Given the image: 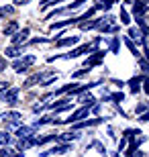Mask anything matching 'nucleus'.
Here are the masks:
<instances>
[{
  "instance_id": "obj_1",
  "label": "nucleus",
  "mask_w": 149,
  "mask_h": 157,
  "mask_svg": "<svg viewBox=\"0 0 149 157\" xmlns=\"http://www.w3.org/2000/svg\"><path fill=\"white\" fill-rule=\"evenodd\" d=\"M0 118L4 121V124H6V131H12V128H18V127H21L23 114H21V112H17V110H8L6 114H2Z\"/></svg>"
},
{
  "instance_id": "obj_2",
  "label": "nucleus",
  "mask_w": 149,
  "mask_h": 157,
  "mask_svg": "<svg viewBox=\"0 0 149 157\" xmlns=\"http://www.w3.org/2000/svg\"><path fill=\"white\" fill-rule=\"evenodd\" d=\"M37 61L35 55H25V57H17L14 59V63H12V70L17 71V74H25V71L29 70L31 65Z\"/></svg>"
},
{
  "instance_id": "obj_3",
  "label": "nucleus",
  "mask_w": 149,
  "mask_h": 157,
  "mask_svg": "<svg viewBox=\"0 0 149 157\" xmlns=\"http://www.w3.org/2000/svg\"><path fill=\"white\" fill-rule=\"evenodd\" d=\"M18 94H21V88H17V86H10L8 90H6L0 98H2V102H6L8 106H14L18 102Z\"/></svg>"
},
{
  "instance_id": "obj_4",
  "label": "nucleus",
  "mask_w": 149,
  "mask_h": 157,
  "mask_svg": "<svg viewBox=\"0 0 149 157\" xmlns=\"http://www.w3.org/2000/svg\"><path fill=\"white\" fill-rule=\"evenodd\" d=\"M72 151V145L68 143H63V145H53L51 149H47V151H39L41 157H47V155H63V153Z\"/></svg>"
},
{
  "instance_id": "obj_5",
  "label": "nucleus",
  "mask_w": 149,
  "mask_h": 157,
  "mask_svg": "<svg viewBox=\"0 0 149 157\" xmlns=\"http://www.w3.org/2000/svg\"><path fill=\"white\" fill-rule=\"evenodd\" d=\"M88 112H90V106H82V108H78V110L72 112V117H69V118H63V122H78V121H82L84 117H88Z\"/></svg>"
},
{
  "instance_id": "obj_6",
  "label": "nucleus",
  "mask_w": 149,
  "mask_h": 157,
  "mask_svg": "<svg viewBox=\"0 0 149 157\" xmlns=\"http://www.w3.org/2000/svg\"><path fill=\"white\" fill-rule=\"evenodd\" d=\"M23 155H25L23 149H18V147H8V145H4L2 151H0V157H23Z\"/></svg>"
},
{
  "instance_id": "obj_7",
  "label": "nucleus",
  "mask_w": 149,
  "mask_h": 157,
  "mask_svg": "<svg viewBox=\"0 0 149 157\" xmlns=\"http://www.w3.org/2000/svg\"><path fill=\"white\" fill-rule=\"evenodd\" d=\"M92 53H94V55H92V57H88V59H86V63H84L86 67H94V65H98L100 61H102V57H104V53H106V51H100V49H94Z\"/></svg>"
},
{
  "instance_id": "obj_8",
  "label": "nucleus",
  "mask_w": 149,
  "mask_h": 157,
  "mask_svg": "<svg viewBox=\"0 0 149 157\" xmlns=\"http://www.w3.org/2000/svg\"><path fill=\"white\" fill-rule=\"evenodd\" d=\"M29 33H31L29 27H25L23 31H17V33L10 37V39H12V45H21V43H25V41H27V37H29Z\"/></svg>"
},
{
  "instance_id": "obj_9",
  "label": "nucleus",
  "mask_w": 149,
  "mask_h": 157,
  "mask_svg": "<svg viewBox=\"0 0 149 157\" xmlns=\"http://www.w3.org/2000/svg\"><path fill=\"white\" fill-rule=\"evenodd\" d=\"M78 102H80L82 106H94V102H96V98L92 96L90 92H80V96H78Z\"/></svg>"
},
{
  "instance_id": "obj_10",
  "label": "nucleus",
  "mask_w": 149,
  "mask_h": 157,
  "mask_svg": "<svg viewBox=\"0 0 149 157\" xmlns=\"http://www.w3.org/2000/svg\"><path fill=\"white\" fill-rule=\"evenodd\" d=\"M129 39L137 41V43H145V33L141 29H137V27H131L129 29Z\"/></svg>"
},
{
  "instance_id": "obj_11",
  "label": "nucleus",
  "mask_w": 149,
  "mask_h": 157,
  "mask_svg": "<svg viewBox=\"0 0 149 157\" xmlns=\"http://www.w3.org/2000/svg\"><path fill=\"white\" fill-rule=\"evenodd\" d=\"M35 145H37L35 137H23V139H18V149H23V151H27V149H31Z\"/></svg>"
},
{
  "instance_id": "obj_12",
  "label": "nucleus",
  "mask_w": 149,
  "mask_h": 157,
  "mask_svg": "<svg viewBox=\"0 0 149 157\" xmlns=\"http://www.w3.org/2000/svg\"><path fill=\"white\" fill-rule=\"evenodd\" d=\"M82 135L78 133V131H68V133H61V135H57V139L59 141H63V143H68V141H76V139H80Z\"/></svg>"
},
{
  "instance_id": "obj_13",
  "label": "nucleus",
  "mask_w": 149,
  "mask_h": 157,
  "mask_svg": "<svg viewBox=\"0 0 149 157\" xmlns=\"http://www.w3.org/2000/svg\"><path fill=\"white\" fill-rule=\"evenodd\" d=\"M17 137L18 139H23V137H35V127H25V124H21V127L17 128Z\"/></svg>"
},
{
  "instance_id": "obj_14",
  "label": "nucleus",
  "mask_w": 149,
  "mask_h": 157,
  "mask_svg": "<svg viewBox=\"0 0 149 157\" xmlns=\"http://www.w3.org/2000/svg\"><path fill=\"white\" fill-rule=\"evenodd\" d=\"M43 71H39V74H33V76L29 78V80H25V84H23V88H33L35 84H41V80H43Z\"/></svg>"
},
{
  "instance_id": "obj_15",
  "label": "nucleus",
  "mask_w": 149,
  "mask_h": 157,
  "mask_svg": "<svg viewBox=\"0 0 149 157\" xmlns=\"http://www.w3.org/2000/svg\"><path fill=\"white\" fill-rule=\"evenodd\" d=\"M23 53V45H10V47H6V51L4 55L6 57H12V59H17L18 55Z\"/></svg>"
},
{
  "instance_id": "obj_16",
  "label": "nucleus",
  "mask_w": 149,
  "mask_h": 157,
  "mask_svg": "<svg viewBox=\"0 0 149 157\" xmlns=\"http://www.w3.org/2000/svg\"><path fill=\"white\" fill-rule=\"evenodd\" d=\"M17 31H18V23H17V21H8V23L4 25V29H2V33H4L6 37H12L14 33H17Z\"/></svg>"
},
{
  "instance_id": "obj_17",
  "label": "nucleus",
  "mask_w": 149,
  "mask_h": 157,
  "mask_svg": "<svg viewBox=\"0 0 149 157\" xmlns=\"http://www.w3.org/2000/svg\"><path fill=\"white\" fill-rule=\"evenodd\" d=\"M141 82H143V78H141V76H135V78L129 80V88H131L133 94H137L139 90H141Z\"/></svg>"
},
{
  "instance_id": "obj_18",
  "label": "nucleus",
  "mask_w": 149,
  "mask_h": 157,
  "mask_svg": "<svg viewBox=\"0 0 149 157\" xmlns=\"http://www.w3.org/2000/svg\"><path fill=\"white\" fill-rule=\"evenodd\" d=\"M78 41H80V37L72 35V37H65V39H59L55 45H57V47H69V45H76Z\"/></svg>"
},
{
  "instance_id": "obj_19",
  "label": "nucleus",
  "mask_w": 149,
  "mask_h": 157,
  "mask_svg": "<svg viewBox=\"0 0 149 157\" xmlns=\"http://www.w3.org/2000/svg\"><path fill=\"white\" fill-rule=\"evenodd\" d=\"M98 25H100V18H94V21H90V23H80V29H82V31L98 29Z\"/></svg>"
},
{
  "instance_id": "obj_20",
  "label": "nucleus",
  "mask_w": 149,
  "mask_h": 157,
  "mask_svg": "<svg viewBox=\"0 0 149 157\" xmlns=\"http://www.w3.org/2000/svg\"><path fill=\"white\" fill-rule=\"evenodd\" d=\"M145 10H147V8H145V2L137 0V4L133 6V12H135V17H143V14H145Z\"/></svg>"
},
{
  "instance_id": "obj_21",
  "label": "nucleus",
  "mask_w": 149,
  "mask_h": 157,
  "mask_svg": "<svg viewBox=\"0 0 149 157\" xmlns=\"http://www.w3.org/2000/svg\"><path fill=\"white\" fill-rule=\"evenodd\" d=\"M100 122H102V118H92V121L78 122V124H76V131H78V128H84V127H94V124H100Z\"/></svg>"
},
{
  "instance_id": "obj_22",
  "label": "nucleus",
  "mask_w": 149,
  "mask_h": 157,
  "mask_svg": "<svg viewBox=\"0 0 149 157\" xmlns=\"http://www.w3.org/2000/svg\"><path fill=\"white\" fill-rule=\"evenodd\" d=\"M125 45L129 47V51L135 55V57H139V51H137V47H135V43H133V39H129V37H125Z\"/></svg>"
},
{
  "instance_id": "obj_23",
  "label": "nucleus",
  "mask_w": 149,
  "mask_h": 157,
  "mask_svg": "<svg viewBox=\"0 0 149 157\" xmlns=\"http://www.w3.org/2000/svg\"><path fill=\"white\" fill-rule=\"evenodd\" d=\"M8 143H10V135H8V133H2V131H0V147L8 145Z\"/></svg>"
},
{
  "instance_id": "obj_24",
  "label": "nucleus",
  "mask_w": 149,
  "mask_h": 157,
  "mask_svg": "<svg viewBox=\"0 0 149 157\" xmlns=\"http://www.w3.org/2000/svg\"><path fill=\"white\" fill-rule=\"evenodd\" d=\"M139 65H141V70H143V74H149V59L139 57Z\"/></svg>"
},
{
  "instance_id": "obj_25",
  "label": "nucleus",
  "mask_w": 149,
  "mask_h": 157,
  "mask_svg": "<svg viewBox=\"0 0 149 157\" xmlns=\"http://www.w3.org/2000/svg\"><path fill=\"white\" fill-rule=\"evenodd\" d=\"M119 47H120V43H119V39H112L110 41V53H119Z\"/></svg>"
},
{
  "instance_id": "obj_26",
  "label": "nucleus",
  "mask_w": 149,
  "mask_h": 157,
  "mask_svg": "<svg viewBox=\"0 0 149 157\" xmlns=\"http://www.w3.org/2000/svg\"><path fill=\"white\" fill-rule=\"evenodd\" d=\"M120 23L123 25H129L131 21H129V12L125 10V8H120Z\"/></svg>"
},
{
  "instance_id": "obj_27",
  "label": "nucleus",
  "mask_w": 149,
  "mask_h": 157,
  "mask_svg": "<svg viewBox=\"0 0 149 157\" xmlns=\"http://www.w3.org/2000/svg\"><path fill=\"white\" fill-rule=\"evenodd\" d=\"M12 12H14V8H12V6H2V8H0V18L6 17V14H12Z\"/></svg>"
},
{
  "instance_id": "obj_28",
  "label": "nucleus",
  "mask_w": 149,
  "mask_h": 157,
  "mask_svg": "<svg viewBox=\"0 0 149 157\" xmlns=\"http://www.w3.org/2000/svg\"><path fill=\"white\" fill-rule=\"evenodd\" d=\"M8 88H10V84H8V82H2V80H0V96H2Z\"/></svg>"
},
{
  "instance_id": "obj_29",
  "label": "nucleus",
  "mask_w": 149,
  "mask_h": 157,
  "mask_svg": "<svg viewBox=\"0 0 149 157\" xmlns=\"http://www.w3.org/2000/svg\"><path fill=\"white\" fill-rule=\"evenodd\" d=\"M45 106H47V104H35V106H33V112H35V114H39V112L45 110Z\"/></svg>"
},
{
  "instance_id": "obj_30",
  "label": "nucleus",
  "mask_w": 149,
  "mask_h": 157,
  "mask_svg": "<svg viewBox=\"0 0 149 157\" xmlns=\"http://www.w3.org/2000/svg\"><path fill=\"white\" fill-rule=\"evenodd\" d=\"M84 2H88V0H76V2H72V4H69V10H72V8H80Z\"/></svg>"
},
{
  "instance_id": "obj_31",
  "label": "nucleus",
  "mask_w": 149,
  "mask_h": 157,
  "mask_svg": "<svg viewBox=\"0 0 149 157\" xmlns=\"http://www.w3.org/2000/svg\"><path fill=\"white\" fill-rule=\"evenodd\" d=\"M88 71H90V67H84V70H78L74 74V78H80V76H84V74H88Z\"/></svg>"
},
{
  "instance_id": "obj_32",
  "label": "nucleus",
  "mask_w": 149,
  "mask_h": 157,
  "mask_svg": "<svg viewBox=\"0 0 149 157\" xmlns=\"http://www.w3.org/2000/svg\"><path fill=\"white\" fill-rule=\"evenodd\" d=\"M145 110H147V104H139L137 106V114H143Z\"/></svg>"
},
{
  "instance_id": "obj_33",
  "label": "nucleus",
  "mask_w": 149,
  "mask_h": 157,
  "mask_svg": "<svg viewBox=\"0 0 149 157\" xmlns=\"http://www.w3.org/2000/svg\"><path fill=\"white\" fill-rule=\"evenodd\" d=\"M6 65H8V63H6V59H4V57H0V71H4V70H6Z\"/></svg>"
},
{
  "instance_id": "obj_34",
  "label": "nucleus",
  "mask_w": 149,
  "mask_h": 157,
  "mask_svg": "<svg viewBox=\"0 0 149 157\" xmlns=\"http://www.w3.org/2000/svg\"><path fill=\"white\" fill-rule=\"evenodd\" d=\"M143 92L149 96V80H143Z\"/></svg>"
},
{
  "instance_id": "obj_35",
  "label": "nucleus",
  "mask_w": 149,
  "mask_h": 157,
  "mask_svg": "<svg viewBox=\"0 0 149 157\" xmlns=\"http://www.w3.org/2000/svg\"><path fill=\"white\" fill-rule=\"evenodd\" d=\"M139 121H141V122H147V121H149V112H143V114H141V118H139Z\"/></svg>"
},
{
  "instance_id": "obj_36",
  "label": "nucleus",
  "mask_w": 149,
  "mask_h": 157,
  "mask_svg": "<svg viewBox=\"0 0 149 157\" xmlns=\"http://www.w3.org/2000/svg\"><path fill=\"white\" fill-rule=\"evenodd\" d=\"M31 0H17V2H14V4H18V6H25V4H29Z\"/></svg>"
},
{
  "instance_id": "obj_37",
  "label": "nucleus",
  "mask_w": 149,
  "mask_h": 157,
  "mask_svg": "<svg viewBox=\"0 0 149 157\" xmlns=\"http://www.w3.org/2000/svg\"><path fill=\"white\" fill-rule=\"evenodd\" d=\"M143 45H145V53H147V59H149V39H145Z\"/></svg>"
},
{
  "instance_id": "obj_38",
  "label": "nucleus",
  "mask_w": 149,
  "mask_h": 157,
  "mask_svg": "<svg viewBox=\"0 0 149 157\" xmlns=\"http://www.w3.org/2000/svg\"><path fill=\"white\" fill-rule=\"evenodd\" d=\"M0 117H2V114H0Z\"/></svg>"
}]
</instances>
